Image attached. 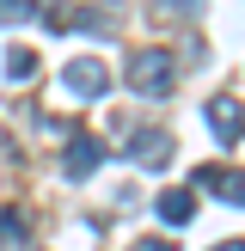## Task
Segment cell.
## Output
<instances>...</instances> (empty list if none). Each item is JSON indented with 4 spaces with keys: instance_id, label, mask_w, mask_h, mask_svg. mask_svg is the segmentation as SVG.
I'll use <instances>...</instances> for the list:
<instances>
[{
    "instance_id": "7",
    "label": "cell",
    "mask_w": 245,
    "mask_h": 251,
    "mask_svg": "<svg viewBox=\"0 0 245 251\" xmlns=\"http://www.w3.org/2000/svg\"><path fill=\"white\" fill-rule=\"evenodd\" d=\"M0 251H24V227H19V215H0Z\"/></svg>"
},
{
    "instance_id": "10",
    "label": "cell",
    "mask_w": 245,
    "mask_h": 251,
    "mask_svg": "<svg viewBox=\"0 0 245 251\" xmlns=\"http://www.w3.org/2000/svg\"><path fill=\"white\" fill-rule=\"evenodd\" d=\"M31 12V0H0V25H12V19H24Z\"/></svg>"
},
{
    "instance_id": "11",
    "label": "cell",
    "mask_w": 245,
    "mask_h": 251,
    "mask_svg": "<svg viewBox=\"0 0 245 251\" xmlns=\"http://www.w3.org/2000/svg\"><path fill=\"white\" fill-rule=\"evenodd\" d=\"M135 251H178V245H172V239H141Z\"/></svg>"
},
{
    "instance_id": "14",
    "label": "cell",
    "mask_w": 245,
    "mask_h": 251,
    "mask_svg": "<svg viewBox=\"0 0 245 251\" xmlns=\"http://www.w3.org/2000/svg\"><path fill=\"white\" fill-rule=\"evenodd\" d=\"M92 6H98V12H104V6H110V0H92Z\"/></svg>"
},
{
    "instance_id": "8",
    "label": "cell",
    "mask_w": 245,
    "mask_h": 251,
    "mask_svg": "<svg viewBox=\"0 0 245 251\" xmlns=\"http://www.w3.org/2000/svg\"><path fill=\"white\" fill-rule=\"evenodd\" d=\"M6 74H12V80H31V74H37V55H31V49H6Z\"/></svg>"
},
{
    "instance_id": "6",
    "label": "cell",
    "mask_w": 245,
    "mask_h": 251,
    "mask_svg": "<svg viewBox=\"0 0 245 251\" xmlns=\"http://www.w3.org/2000/svg\"><path fill=\"white\" fill-rule=\"evenodd\" d=\"M153 208H159V221H166V227H184V221L196 215V196H190V190H166Z\"/></svg>"
},
{
    "instance_id": "1",
    "label": "cell",
    "mask_w": 245,
    "mask_h": 251,
    "mask_svg": "<svg viewBox=\"0 0 245 251\" xmlns=\"http://www.w3.org/2000/svg\"><path fill=\"white\" fill-rule=\"evenodd\" d=\"M172 80H178L172 49H135V55H129V86H135L141 98H166Z\"/></svg>"
},
{
    "instance_id": "2",
    "label": "cell",
    "mask_w": 245,
    "mask_h": 251,
    "mask_svg": "<svg viewBox=\"0 0 245 251\" xmlns=\"http://www.w3.org/2000/svg\"><path fill=\"white\" fill-rule=\"evenodd\" d=\"M61 86H68L74 98H104V92H110V68H104V61H92V55H80V61L61 68Z\"/></svg>"
},
{
    "instance_id": "9",
    "label": "cell",
    "mask_w": 245,
    "mask_h": 251,
    "mask_svg": "<svg viewBox=\"0 0 245 251\" xmlns=\"http://www.w3.org/2000/svg\"><path fill=\"white\" fill-rule=\"evenodd\" d=\"M215 196H227V202H239V208H245V172H220Z\"/></svg>"
},
{
    "instance_id": "3",
    "label": "cell",
    "mask_w": 245,
    "mask_h": 251,
    "mask_svg": "<svg viewBox=\"0 0 245 251\" xmlns=\"http://www.w3.org/2000/svg\"><path fill=\"white\" fill-rule=\"evenodd\" d=\"M172 147H178V141H172V129H153V123L129 135V159H135V166H166Z\"/></svg>"
},
{
    "instance_id": "12",
    "label": "cell",
    "mask_w": 245,
    "mask_h": 251,
    "mask_svg": "<svg viewBox=\"0 0 245 251\" xmlns=\"http://www.w3.org/2000/svg\"><path fill=\"white\" fill-rule=\"evenodd\" d=\"M166 6H172V12H196L202 0H166Z\"/></svg>"
},
{
    "instance_id": "5",
    "label": "cell",
    "mask_w": 245,
    "mask_h": 251,
    "mask_svg": "<svg viewBox=\"0 0 245 251\" xmlns=\"http://www.w3.org/2000/svg\"><path fill=\"white\" fill-rule=\"evenodd\" d=\"M98 159H104V147H98L86 129H74L68 153H61V172H68V178H92V172H98Z\"/></svg>"
},
{
    "instance_id": "4",
    "label": "cell",
    "mask_w": 245,
    "mask_h": 251,
    "mask_svg": "<svg viewBox=\"0 0 245 251\" xmlns=\"http://www.w3.org/2000/svg\"><path fill=\"white\" fill-rule=\"evenodd\" d=\"M208 129H215V141H239L245 135V104L227 98V92H215L208 98Z\"/></svg>"
},
{
    "instance_id": "13",
    "label": "cell",
    "mask_w": 245,
    "mask_h": 251,
    "mask_svg": "<svg viewBox=\"0 0 245 251\" xmlns=\"http://www.w3.org/2000/svg\"><path fill=\"white\" fill-rule=\"evenodd\" d=\"M215 251H245V239H227V245H215Z\"/></svg>"
}]
</instances>
